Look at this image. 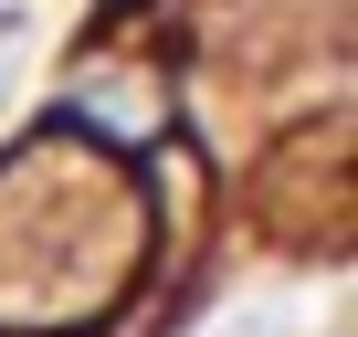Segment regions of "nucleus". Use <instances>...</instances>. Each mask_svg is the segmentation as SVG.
<instances>
[{
    "label": "nucleus",
    "instance_id": "1",
    "mask_svg": "<svg viewBox=\"0 0 358 337\" xmlns=\"http://www.w3.org/2000/svg\"><path fill=\"white\" fill-rule=\"evenodd\" d=\"M11 43H22V11H11V0H0V53H11Z\"/></svg>",
    "mask_w": 358,
    "mask_h": 337
}]
</instances>
